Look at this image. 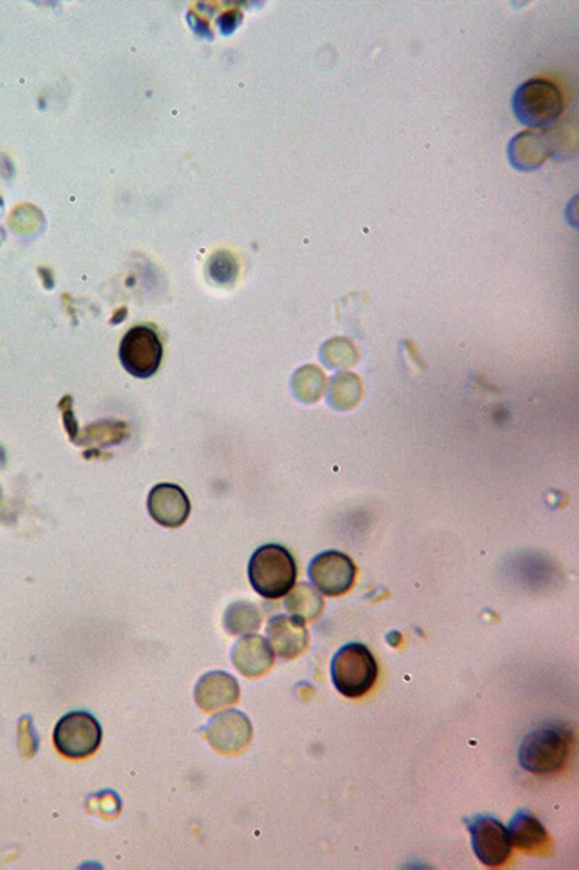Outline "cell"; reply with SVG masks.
Wrapping results in <instances>:
<instances>
[{
  "label": "cell",
  "mask_w": 579,
  "mask_h": 870,
  "mask_svg": "<svg viewBox=\"0 0 579 870\" xmlns=\"http://www.w3.org/2000/svg\"><path fill=\"white\" fill-rule=\"evenodd\" d=\"M572 731L561 722H546L526 734L519 748L521 768L534 774H555L564 768Z\"/></svg>",
  "instance_id": "cell-1"
},
{
  "label": "cell",
  "mask_w": 579,
  "mask_h": 870,
  "mask_svg": "<svg viewBox=\"0 0 579 870\" xmlns=\"http://www.w3.org/2000/svg\"><path fill=\"white\" fill-rule=\"evenodd\" d=\"M248 576L256 594L265 599H278L294 586L298 566L286 547L265 544L252 555Z\"/></svg>",
  "instance_id": "cell-2"
},
{
  "label": "cell",
  "mask_w": 579,
  "mask_h": 870,
  "mask_svg": "<svg viewBox=\"0 0 579 870\" xmlns=\"http://www.w3.org/2000/svg\"><path fill=\"white\" fill-rule=\"evenodd\" d=\"M333 686L347 698H360L372 691L378 678V664L363 643H348L335 652L330 664Z\"/></svg>",
  "instance_id": "cell-3"
},
{
  "label": "cell",
  "mask_w": 579,
  "mask_h": 870,
  "mask_svg": "<svg viewBox=\"0 0 579 870\" xmlns=\"http://www.w3.org/2000/svg\"><path fill=\"white\" fill-rule=\"evenodd\" d=\"M513 111L521 124L546 128L564 111V98L554 83L533 78L524 83L513 98Z\"/></svg>",
  "instance_id": "cell-4"
},
{
  "label": "cell",
  "mask_w": 579,
  "mask_h": 870,
  "mask_svg": "<svg viewBox=\"0 0 579 870\" xmlns=\"http://www.w3.org/2000/svg\"><path fill=\"white\" fill-rule=\"evenodd\" d=\"M102 743V726L91 713H65L54 729L56 750L68 759H85L98 751Z\"/></svg>",
  "instance_id": "cell-5"
},
{
  "label": "cell",
  "mask_w": 579,
  "mask_h": 870,
  "mask_svg": "<svg viewBox=\"0 0 579 870\" xmlns=\"http://www.w3.org/2000/svg\"><path fill=\"white\" fill-rule=\"evenodd\" d=\"M119 357L126 372L138 378H148L159 372L163 346L154 330L135 326L122 338Z\"/></svg>",
  "instance_id": "cell-6"
},
{
  "label": "cell",
  "mask_w": 579,
  "mask_h": 870,
  "mask_svg": "<svg viewBox=\"0 0 579 870\" xmlns=\"http://www.w3.org/2000/svg\"><path fill=\"white\" fill-rule=\"evenodd\" d=\"M467 822L474 853L482 865L489 868H499L512 855V840L508 830L490 816H477Z\"/></svg>",
  "instance_id": "cell-7"
},
{
  "label": "cell",
  "mask_w": 579,
  "mask_h": 870,
  "mask_svg": "<svg viewBox=\"0 0 579 870\" xmlns=\"http://www.w3.org/2000/svg\"><path fill=\"white\" fill-rule=\"evenodd\" d=\"M355 576L354 561L337 550L320 552L309 566V577L313 586L326 596L347 594L354 585Z\"/></svg>",
  "instance_id": "cell-8"
},
{
  "label": "cell",
  "mask_w": 579,
  "mask_h": 870,
  "mask_svg": "<svg viewBox=\"0 0 579 870\" xmlns=\"http://www.w3.org/2000/svg\"><path fill=\"white\" fill-rule=\"evenodd\" d=\"M209 744L222 755H237L251 743L252 724L241 711H224L213 717L204 729Z\"/></svg>",
  "instance_id": "cell-9"
},
{
  "label": "cell",
  "mask_w": 579,
  "mask_h": 870,
  "mask_svg": "<svg viewBox=\"0 0 579 870\" xmlns=\"http://www.w3.org/2000/svg\"><path fill=\"white\" fill-rule=\"evenodd\" d=\"M148 512L165 529H177L190 515V500L180 486L161 483L148 496Z\"/></svg>",
  "instance_id": "cell-10"
},
{
  "label": "cell",
  "mask_w": 579,
  "mask_h": 870,
  "mask_svg": "<svg viewBox=\"0 0 579 870\" xmlns=\"http://www.w3.org/2000/svg\"><path fill=\"white\" fill-rule=\"evenodd\" d=\"M241 695L239 683L232 674L216 670L199 679L194 700L204 712H215L237 704Z\"/></svg>",
  "instance_id": "cell-11"
},
{
  "label": "cell",
  "mask_w": 579,
  "mask_h": 870,
  "mask_svg": "<svg viewBox=\"0 0 579 870\" xmlns=\"http://www.w3.org/2000/svg\"><path fill=\"white\" fill-rule=\"evenodd\" d=\"M268 643L282 659H294L307 648L309 633L302 620L293 616H277L267 625Z\"/></svg>",
  "instance_id": "cell-12"
},
{
  "label": "cell",
  "mask_w": 579,
  "mask_h": 870,
  "mask_svg": "<svg viewBox=\"0 0 579 870\" xmlns=\"http://www.w3.org/2000/svg\"><path fill=\"white\" fill-rule=\"evenodd\" d=\"M232 663L247 678H260L274 664V650L263 635L248 634L235 644Z\"/></svg>",
  "instance_id": "cell-13"
},
{
  "label": "cell",
  "mask_w": 579,
  "mask_h": 870,
  "mask_svg": "<svg viewBox=\"0 0 579 870\" xmlns=\"http://www.w3.org/2000/svg\"><path fill=\"white\" fill-rule=\"evenodd\" d=\"M554 152L550 135L541 130H529L516 135L508 146V159L519 170H533L541 167Z\"/></svg>",
  "instance_id": "cell-14"
},
{
  "label": "cell",
  "mask_w": 579,
  "mask_h": 870,
  "mask_svg": "<svg viewBox=\"0 0 579 870\" xmlns=\"http://www.w3.org/2000/svg\"><path fill=\"white\" fill-rule=\"evenodd\" d=\"M512 844L525 852H538L545 846L547 833L542 822L529 811H517L508 824Z\"/></svg>",
  "instance_id": "cell-15"
},
{
  "label": "cell",
  "mask_w": 579,
  "mask_h": 870,
  "mask_svg": "<svg viewBox=\"0 0 579 870\" xmlns=\"http://www.w3.org/2000/svg\"><path fill=\"white\" fill-rule=\"evenodd\" d=\"M285 607L290 616L299 618L303 622H311L317 620L324 612L325 602L315 587L307 583H299L287 594Z\"/></svg>",
  "instance_id": "cell-16"
},
{
  "label": "cell",
  "mask_w": 579,
  "mask_h": 870,
  "mask_svg": "<svg viewBox=\"0 0 579 870\" xmlns=\"http://www.w3.org/2000/svg\"><path fill=\"white\" fill-rule=\"evenodd\" d=\"M261 620L263 618L255 604L239 600L226 609L224 626L232 635L251 634L260 629Z\"/></svg>",
  "instance_id": "cell-17"
},
{
  "label": "cell",
  "mask_w": 579,
  "mask_h": 870,
  "mask_svg": "<svg viewBox=\"0 0 579 870\" xmlns=\"http://www.w3.org/2000/svg\"><path fill=\"white\" fill-rule=\"evenodd\" d=\"M209 272L216 282L230 283L235 281L238 273L237 261L229 252L221 251L212 257L209 263Z\"/></svg>",
  "instance_id": "cell-18"
},
{
  "label": "cell",
  "mask_w": 579,
  "mask_h": 870,
  "mask_svg": "<svg viewBox=\"0 0 579 870\" xmlns=\"http://www.w3.org/2000/svg\"><path fill=\"white\" fill-rule=\"evenodd\" d=\"M239 21H241V15H239L238 12L226 13V15L221 17L219 24H224L221 25V28L224 29V33L226 34V29L234 30Z\"/></svg>",
  "instance_id": "cell-19"
}]
</instances>
